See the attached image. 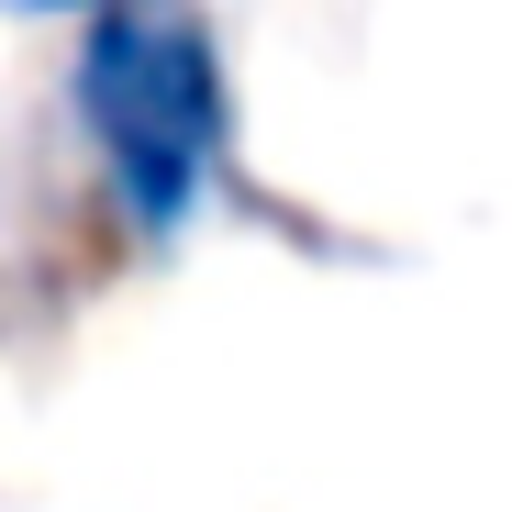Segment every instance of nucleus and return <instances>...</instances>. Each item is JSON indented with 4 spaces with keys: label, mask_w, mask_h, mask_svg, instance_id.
<instances>
[{
    "label": "nucleus",
    "mask_w": 512,
    "mask_h": 512,
    "mask_svg": "<svg viewBox=\"0 0 512 512\" xmlns=\"http://www.w3.org/2000/svg\"><path fill=\"white\" fill-rule=\"evenodd\" d=\"M78 123H90L101 167L134 223H179L201 201V179L223 167L234 101H223V56L201 34L190 0H101L78 23Z\"/></svg>",
    "instance_id": "nucleus-1"
},
{
    "label": "nucleus",
    "mask_w": 512,
    "mask_h": 512,
    "mask_svg": "<svg viewBox=\"0 0 512 512\" xmlns=\"http://www.w3.org/2000/svg\"><path fill=\"white\" fill-rule=\"evenodd\" d=\"M0 12H34V23H45V12H78V23H90L101 0H0Z\"/></svg>",
    "instance_id": "nucleus-2"
}]
</instances>
